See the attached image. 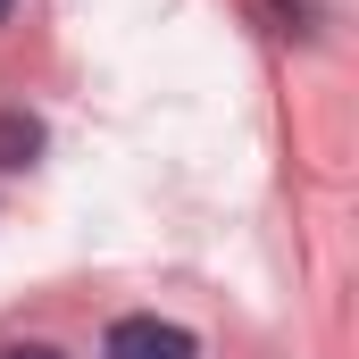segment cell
Returning <instances> with one entry per match:
<instances>
[{
  "label": "cell",
  "instance_id": "6da1fadb",
  "mask_svg": "<svg viewBox=\"0 0 359 359\" xmlns=\"http://www.w3.org/2000/svg\"><path fill=\"white\" fill-rule=\"evenodd\" d=\"M100 359H201V343L184 326H168V318H117Z\"/></svg>",
  "mask_w": 359,
  "mask_h": 359
},
{
  "label": "cell",
  "instance_id": "7a4b0ae2",
  "mask_svg": "<svg viewBox=\"0 0 359 359\" xmlns=\"http://www.w3.org/2000/svg\"><path fill=\"white\" fill-rule=\"evenodd\" d=\"M34 159H42V117L0 109V168H34Z\"/></svg>",
  "mask_w": 359,
  "mask_h": 359
},
{
  "label": "cell",
  "instance_id": "3957f363",
  "mask_svg": "<svg viewBox=\"0 0 359 359\" xmlns=\"http://www.w3.org/2000/svg\"><path fill=\"white\" fill-rule=\"evenodd\" d=\"M0 359H67V351H50V343H17V351H0Z\"/></svg>",
  "mask_w": 359,
  "mask_h": 359
},
{
  "label": "cell",
  "instance_id": "277c9868",
  "mask_svg": "<svg viewBox=\"0 0 359 359\" xmlns=\"http://www.w3.org/2000/svg\"><path fill=\"white\" fill-rule=\"evenodd\" d=\"M0 17H8V0H0Z\"/></svg>",
  "mask_w": 359,
  "mask_h": 359
}]
</instances>
